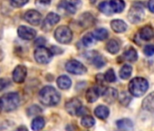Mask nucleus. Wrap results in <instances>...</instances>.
<instances>
[{
	"label": "nucleus",
	"mask_w": 154,
	"mask_h": 131,
	"mask_svg": "<svg viewBox=\"0 0 154 131\" xmlns=\"http://www.w3.org/2000/svg\"><path fill=\"white\" fill-rule=\"evenodd\" d=\"M61 99L60 94L53 87H45L39 92V100L42 104L47 107L56 106Z\"/></svg>",
	"instance_id": "1"
},
{
	"label": "nucleus",
	"mask_w": 154,
	"mask_h": 131,
	"mask_svg": "<svg viewBox=\"0 0 154 131\" xmlns=\"http://www.w3.org/2000/svg\"><path fill=\"white\" fill-rule=\"evenodd\" d=\"M19 102V95L15 92H10L0 98V108L5 112H11L17 108Z\"/></svg>",
	"instance_id": "2"
},
{
	"label": "nucleus",
	"mask_w": 154,
	"mask_h": 131,
	"mask_svg": "<svg viewBox=\"0 0 154 131\" xmlns=\"http://www.w3.org/2000/svg\"><path fill=\"white\" fill-rule=\"evenodd\" d=\"M149 88L148 81L143 78H135L130 81L129 91L134 97H141L144 95Z\"/></svg>",
	"instance_id": "3"
},
{
	"label": "nucleus",
	"mask_w": 154,
	"mask_h": 131,
	"mask_svg": "<svg viewBox=\"0 0 154 131\" xmlns=\"http://www.w3.org/2000/svg\"><path fill=\"white\" fill-rule=\"evenodd\" d=\"M144 7L141 3L137 2L134 3L129 13H128V19L130 20V22L135 24V23H139L142 20L143 17H144Z\"/></svg>",
	"instance_id": "4"
},
{
	"label": "nucleus",
	"mask_w": 154,
	"mask_h": 131,
	"mask_svg": "<svg viewBox=\"0 0 154 131\" xmlns=\"http://www.w3.org/2000/svg\"><path fill=\"white\" fill-rule=\"evenodd\" d=\"M54 37L57 42L61 44H68L72 41V30L66 26H61L54 31Z\"/></svg>",
	"instance_id": "5"
},
{
	"label": "nucleus",
	"mask_w": 154,
	"mask_h": 131,
	"mask_svg": "<svg viewBox=\"0 0 154 131\" xmlns=\"http://www.w3.org/2000/svg\"><path fill=\"white\" fill-rule=\"evenodd\" d=\"M81 6V0H62L58 5V8L68 14H74Z\"/></svg>",
	"instance_id": "6"
},
{
	"label": "nucleus",
	"mask_w": 154,
	"mask_h": 131,
	"mask_svg": "<svg viewBox=\"0 0 154 131\" xmlns=\"http://www.w3.org/2000/svg\"><path fill=\"white\" fill-rule=\"evenodd\" d=\"M53 53L45 46H38L35 51V61L39 64H47L52 60Z\"/></svg>",
	"instance_id": "7"
},
{
	"label": "nucleus",
	"mask_w": 154,
	"mask_h": 131,
	"mask_svg": "<svg viewBox=\"0 0 154 131\" xmlns=\"http://www.w3.org/2000/svg\"><path fill=\"white\" fill-rule=\"evenodd\" d=\"M65 69L69 73L73 75H83L87 71V69L85 66L81 62L75 59L69 60L65 65Z\"/></svg>",
	"instance_id": "8"
},
{
	"label": "nucleus",
	"mask_w": 154,
	"mask_h": 131,
	"mask_svg": "<svg viewBox=\"0 0 154 131\" xmlns=\"http://www.w3.org/2000/svg\"><path fill=\"white\" fill-rule=\"evenodd\" d=\"M26 75H27V69L25 66H22V65H19L17 67L14 69V72H13V80L16 82V83H23L26 78Z\"/></svg>",
	"instance_id": "9"
},
{
	"label": "nucleus",
	"mask_w": 154,
	"mask_h": 131,
	"mask_svg": "<svg viewBox=\"0 0 154 131\" xmlns=\"http://www.w3.org/2000/svg\"><path fill=\"white\" fill-rule=\"evenodd\" d=\"M24 18L26 22H28L29 24L33 25V26H38L41 23L42 20V16L39 12H37L36 10H28Z\"/></svg>",
	"instance_id": "10"
},
{
	"label": "nucleus",
	"mask_w": 154,
	"mask_h": 131,
	"mask_svg": "<svg viewBox=\"0 0 154 131\" xmlns=\"http://www.w3.org/2000/svg\"><path fill=\"white\" fill-rule=\"evenodd\" d=\"M18 36L25 40H32L36 36V31L26 26H20L17 30Z\"/></svg>",
	"instance_id": "11"
},
{
	"label": "nucleus",
	"mask_w": 154,
	"mask_h": 131,
	"mask_svg": "<svg viewBox=\"0 0 154 131\" xmlns=\"http://www.w3.org/2000/svg\"><path fill=\"white\" fill-rule=\"evenodd\" d=\"M82 107V102L78 98H72L65 104V108L67 112L72 115L75 116L78 114V111Z\"/></svg>",
	"instance_id": "12"
},
{
	"label": "nucleus",
	"mask_w": 154,
	"mask_h": 131,
	"mask_svg": "<svg viewBox=\"0 0 154 131\" xmlns=\"http://www.w3.org/2000/svg\"><path fill=\"white\" fill-rule=\"evenodd\" d=\"M60 21V17L55 14V13H49L45 21H44V25H43V29L44 30H49L51 27H53L54 26H55L58 22Z\"/></svg>",
	"instance_id": "13"
},
{
	"label": "nucleus",
	"mask_w": 154,
	"mask_h": 131,
	"mask_svg": "<svg viewBox=\"0 0 154 131\" xmlns=\"http://www.w3.org/2000/svg\"><path fill=\"white\" fill-rule=\"evenodd\" d=\"M103 97L105 102L112 104L117 99L118 91L113 88H107L106 89H104V91H103Z\"/></svg>",
	"instance_id": "14"
},
{
	"label": "nucleus",
	"mask_w": 154,
	"mask_h": 131,
	"mask_svg": "<svg viewBox=\"0 0 154 131\" xmlns=\"http://www.w3.org/2000/svg\"><path fill=\"white\" fill-rule=\"evenodd\" d=\"M101 95V90L98 87H93V88H90L87 92H86V99L88 102L90 103H94L95 102L99 96Z\"/></svg>",
	"instance_id": "15"
},
{
	"label": "nucleus",
	"mask_w": 154,
	"mask_h": 131,
	"mask_svg": "<svg viewBox=\"0 0 154 131\" xmlns=\"http://www.w3.org/2000/svg\"><path fill=\"white\" fill-rule=\"evenodd\" d=\"M112 30L116 33H123L127 30V24L121 19H114L111 22Z\"/></svg>",
	"instance_id": "16"
},
{
	"label": "nucleus",
	"mask_w": 154,
	"mask_h": 131,
	"mask_svg": "<svg viewBox=\"0 0 154 131\" xmlns=\"http://www.w3.org/2000/svg\"><path fill=\"white\" fill-rule=\"evenodd\" d=\"M154 37V31L150 26H145L140 30V37L142 40L149 41Z\"/></svg>",
	"instance_id": "17"
},
{
	"label": "nucleus",
	"mask_w": 154,
	"mask_h": 131,
	"mask_svg": "<svg viewBox=\"0 0 154 131\" xmlns=\"http://www.w3.org/2000/svg\"><path fill=\"white\" fill-rule=\"evenodd\" d=\"M142 107L148 111L154 112V92L150 93L143 99Z\"/></svg>",
	"instance_id": "18"
},
{
	"label": "nucleus",
	"mask_w": 154,
	"mask_h": 131,
	"mask_svg": "<svg viewBox=\"0 0 154 131\" xmlns=\"http://www.w3.org/2000/svg\"><path fill=\"white\" fill-rule=\"evenodd\" d=\"M109 3L112 13H121L124 10L125 3L123 0H111Z\"/></svg>",
	"instance_id": "19"
},
{
	"label": "nucleus",
	"mask_w": 154,
	"mask_h": 131,
	"mask_svg": "<svg viewBox=\"0 0 154 131\" xmlns=\"http://www.w3.org/2000/svg\"><path fill=\"white\" fill-rule=\"evenodd\" d=\"M94 114L100 119H106L109 117L110 111H109V108L106 106L101 105V106H98L94 109Z\"/></svg>",
	"instance_id": "20"
},
{
	"label": "nucleus",
	"mask_w": 154,
	"mask_h": 131,
	"mask_svg": "<svg viewBox=\"0 0 154 131\" xmlns=\"http://www.w3.org/2000/svg\"><path fill=\"white\" fill-rule=\"evenodd\" d=\"M57 86L61 89H68L72 86V81L69 77L67 76H61L57 78Z\"/></svg>",
	"instance_id": "21"
},
{
	"label": "nucleus",
	"mask_w": 154,
	"mask_h": 131,
	"mask_svg": "<svg viewBox=\"0 0 154 131\" xmlns=\"http://www.w3.org/2000/svg\"><path fill=\"white\" fill-rule=\"evenodd\" d=\"M45 125V121L44 117H36L32 121L31 128L34 131H40V130H42L44 128Z\"/></svg>",
	"instance_id": "22"
},
{
	"label": "nucleus",
	"mask_w": 154,
	"mask_h": 131,
	"mask_svg": "<svg viewBox=\"0 0 154 131\" xmlns=\"http://www.w3.org/2000/svg\"><path fill=\"white\" fill-rule=\"evenodd\" d=\"M123 57L127 61L135 62L138 58V53L133 47H130L123 53Z\"/></svg>",
	"instance_id": "23"
},
{
	"label": "nucleus",
	"mask_w": 154,
	"mask_h": 131,
	"mask_svg": "<svg viewBox=\"0 0 154 131\" xmlns=\"http://www.w3.org/2000/svg\"><path fill=\"white\" fill-rule=\"evenodd\" d=\"M106 49L109 53H111L112 55L117 54L120 50V44L117 40L112 39L106 44Z\"/></svg>",
	"instance_id": "24"
},
{
	"label": "nucleus",
	"mask_w": 154,
	"mask_h": 131,
	"mask_svg": "<svg viewBox=\"0 0 154 131\" xmlns=\"http://www.w3.org/2000/svg\"><path fill=\"white\" fill-rule=\"evenodd\" d=\"M132 73V68L130 65H124L122 68L120 69V78L122 79H128L131 76Z\"/></svg>",
	"instance_id": "25"
},
{
	"label": "nucleus",
	"mask_w": 154,
	"mask_h": 131,
	"mask_svg": "<svg viewBox=\"0 0 154 131\" xmlns=\"http://www.w3.org/2000/svg\"><path fill=\"white\" fill-rule=\"evenodd\" d=\"M94 37L97 40H105L107 37H108V31L105 29V28H98V29H95L94 31V33H92Z\"/></svg>",
	"instance_id": "26"
},
{
	"label": "nucleus",
	"mask_w": 154,
	"mask_h": 131,
	"mask_svg": "<svg viewBox=\"0 0 154 131\" xmlns=\"http://www.w3.org/2000/svg\"><path fill=\"white\" fill-rule=\"evenodd\" d=\"M116 124H117V126H118L120 129H125V130L131 129V128H132V126H133L132 121H131V119H129V118H122V119H121V120H118V121L116 122Z\"/></svg>",
	"instance_id": "27"
},
{
	"label": "nucleus",
	"mask_w": 154,
	"mask_h": 131,
	"mask_svg": "<svg viewBox=\"0 0 154 131\" xmlns=\"http://www.w3.org/2000/svg\"><path fill=\"white\" fill-rule=\"evenodd\" d=\"M93 64L95 66L97 69H101L103 67H104L105 64H106V61L105 59L99 54H95L94 56H93Z\"/></svg>",
	"instance_id": "28"
},
{
	"label": "nucleus",
	"mask_w": 154,
	"mask_h": 131,
	"mask_svg": "<svg viewBox=\"0 0 154 131\" xmlns=\"http://www.w3.org/2000/svg\"><path fill=\"white\" fill-rule=\"evenodd\" d=\"M81 124L83 126L89 128L94 126V125L95 124V119L91 117V116H85L82 119H81Z\"/></svg>",
	"instance_id": "29"
},
{
	"label": "nucleus",
	"mask_w": 154,
	"mask_h": 131,
	"mask_svg": "<svg viewBox=\"0 0 154 131\" xmlns=\"http://www.w3.org/2000/svg\"><path fill=\"white\" fill-rule=\"evenodd\" d=\"M99 10L105 14V15H108V16H111L112 13V8H111V6H110V3L108 1H104V2H102L100 5H99Z\"/></svg>",
	"instance_id": "30"
},
{
	"label": "nucleus",
	"mask_w": 154,
	"mask_h": 131,
	"mask_svg": "<svg viewBox=\"0 0 154 131\" xmlns=\"http://www.w3.org/2000/svg\"><path fill=\"white\" fill-rule=\"evenodd\" d=\"M94 40H95V38L94 37L93 34H92V33H88V34H86V35L83 37L82 42H83V44H84L85 46L88 47V46H91L94 44Z\"/></svg>",
	"instance_id": "31"
},
{
	"label": "nucleus",
	"mask_w": 154,
	"mask_h": 131,
	"mask_svg": "<svg viewBox=\"0 0 154 131\" xmlns=\"http://www.w3.org/2000/svg\"><path fill=\"white\" fill-rule=\"evenodd\" d=\"M119 100H120V103H121L122 105L127 106V105L130 104V102H131V96H130L128 93L122 92V93L121 94V96H120Z\"/></svg>",
	"instance_id": "32"
},
{
	"label": "nucleus",
	"mask_w": 154,
	"mask_h": 131,
	"mask_svg": "<svg viewBox=\"0 0 154 131\" xmlns=\"http://www.w3.org/2000/svg\"><path fill=\"white\" fill-rule=\"evenodd\" d=\"M104 79L107 81V82H110V83H112L116 80V76H115V73L113 71V69H109L106 71L105 75H104Z\"/></svg>",
	"instance_id": "33"
},
{
	"label": "nucleus",
	"mask_w": 154,
	"mask_h": 131,
	"mask_svg": "<svg viewBox=\"0 0 154 131\" xmlns=\"http://www.w3.org/2000/svg\"><path fill=\"white\" fill-rule=\"evenodd\" d=\"M28 2V0H10V4L14 8H21Z\"/></svg>",
	"instance_id": "34"
},
{
	"label": "nucleus",
	"mask_w": 154,
	"mask_h": 131,
	"mask_svg": "<svg viewBox=\"0 0 154 131\" xmlns=\"http://www.w3.org/2000/svg\"><path fill=\"white\" fill-rule=\"evenodd\" d=\"M42 112V109L41 107H39L38 106H32L31 107H29L28 109V114L30 116H36L37 114L41 113Z\"/></svg>",
	"instance_id": "35"
},
{
	"label": "nucleus",
	"mask_w": 154,
	"mask_h": 131,
	"mask_svg": "<svg viewBox=\"0 0 154 131\" xmlns=\"http://www.w3.org/2000/svg\"><path fill=\"white\" fill-rule=\"evenodd\" d=\"M143 52L144 54L147 56H151L154 55V46L153 45H147L144 49H143Z\"/></svg>",
	"instance_id": "36"
},
{
	"label": "nucleus",
	"mask_w": 154,
	"mask_h": 131,
	"mask_svg": "<svg viewBox=\"0 0 154 131\" xmlns=\"http://www.w3.org/2000/svg\"><path fill=\"white\" fill-rule=\"evenodd\" d=\"M51 3V0H35V5L38 8H47Z\"/></svg>",
	"instance_id": "37"
},
{
	"label": "nucleus",
	"mask_w": 154,
	"mask_h": 131,
	"mask_svg": "<svg viewBox=\"0 0 154 131\" xmlns=\"http://www.w3.org/2000/svg\"><path fill=\"white\" fill-rule=\"evenodd\" d=\"M8 85H9V82L7 79H5V78H1V79H0V91L5 89Z\"/></svg>",
	"instance_id": "38"
},
{
	"label": "nucleus",
	"mask_w": 154,
	"mask_h": 131,
	"mask_svg": "<svg viewBox=\"0 0 154 131\" xmlns=\"http://www.w3.org/2000/svg\"><path fill=\"white\" fill-rule=\"evenodd\" d=\"M148 8L151 13H154V0H149Z\"/></svg>",
	"instance_id": "39"
},
{
	"label": "nucleus",
	"mask_w": 154,
	"mask_h": 131,
	"mask_svg": "<svg viewBox=\"0 0 154 131\" xmlns=\"http://www.w3.org/2000/svg\"><path fill=\"white\" fill-rule=\"evenodd\" d=\"M16 131H28V130H27V128H26V126H21L17 127V128L16 129Z\"/></svg>",
	"instance_id": "40"
},
{
	"label": "nucleus",
	"mask_w": 154,
	"mask_h": 131,
	"mask_svg": "<svg viewBox=\"0 0 154 131\" xmlns=\"http://www.w3.org/2000/svg\"><path fill=\"white\" fill-rule=\"evenodd\" d=\"M90 1H91V3H92V4H94V3L97 1V0H90Z\"/></svg>",
	"instance_id": "41"
},
{
	"label": "nucleus",
	"mask_w": 154,
	"mask_h": 131,
	"mask_svg": "<svg viewBox=\"0 0 154 131\" xmlns=\"http://www.w3.org/2000/svg\"><path fill=\"white\" fill-rule=\"evenodd\" d=\"M0 110H1V108H0Z\"/></svg>",
	"instance_id": "42"
}]
</instances>
